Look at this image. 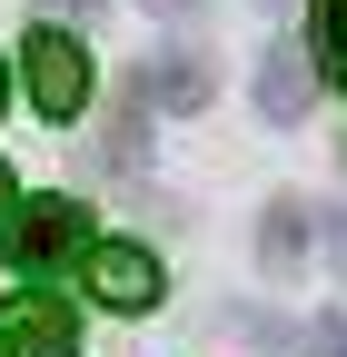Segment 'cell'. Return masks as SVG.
I'll list each match as a JSON object with an SVG mask.
<instances>
[{"label":"cell","instance_id":"obj_1","mask_svg":"<svg viewBox=\"0 0 347 357\" xmlns=\"http://www.w3.org/2000/svg\"><path fill=\"white\" fill-rule=\"evenodd\" d=\"M20 79H30V109L40 119H79V100H90V50H79L70 30H30Z\"/></svg>","mask_w":347,"mask_h":357},{"label":"cell","instance_id":"obj_2","mask_svg":"<svg viewBox=\"0 0 347 357\" xmlns=\"http://www.w3.org/2000/svg\"><path fill=\"white\" fill-rule=\"evenodd\" d=\"M0 248H10L20 268H60V258L90 248V208L79 199H30V208H10V238Z\"/></svg>","mask_w":347,"mask_h":357},{"label":"cell","instance_id":"obj_3","mask_svg":"<svg viewBox=\"0 0 347 357\" xmlns=\"http://www.w3.org/2000/svg\"><path fill=\"white\" fill-rule=\"evenodd\" d=\"M90 298L119 307V318L159 307V258H149V248H129V238H100V248H90Z\"/></svg>","mask_w":347,"mask_h":357},{"label":"cell","instance_id":"obj_4","mask_svg":"<svg viewBox=\"0 0 347 357\" xmlns=\"http://www.w3.org/2000/svg\"><path fill=\"white\" fill-rule=\"evenodd\" d=\"M70 347V307L50 288H20V298H0V357H50Z\"/></svg>","mask_w":347,"mask_h":357},{"label":"cell","instance_id":"obj_5","mask_svg":"<svg viewBox=\"0 0 347 357\" xmlns=\"http://www.w3.org/2000/svg\"><path fill=\"white\" fill-rule=\"evenodd\" d=\"M258 109H268V119H298V109H308V60H298V50H268V60H258Z\"/></svg>","mask_w":347,"mask_h":357},{"label":"cell","instance_id":"obj_6","mask_svg":"<svg viewBox=\"0 0 347 357\" xmlns=\"http://www.w3.org/2000/svg\"><path fill=\"white\" fill-rule=\"evenodd\" d=\"M318 70L347 79V0H318Z\"/></svg>","mask_w":347,"mask_h":357},{"label":"cell","instance_id":"obj_7","mask_svg":"<svg viewBox=\"0 0 347 357\" xmlns=\"http://www.w3.org/2000/svg\"><path fill=\"white\" fill-rule=\"evenodd\" d=\"M159 100H169V109H199V100H208L199 60H169V70H159Z\"/></svg>","mask_w":347,"mask_h":357},{"label":"cell","instance_id":"obj_8","mask_svg":"<svg viewBox=\"0 0 347 357\" xmlns=\"http://www.w3.org/2000/svg\"><path fill=\"white\" fill-rule=\"evenodd\" d=\"M10 208H20V189H10V169H0V238H10Z\"/></svg>","mask_w":347,"mask_h":357},{"label":"cell","instance_id":"obj_9","mask_svg":"<svg viewBox=\"0 0 347 357\" xmlns=\"http://www.w3.org/2000/svg\"><path fill=\"white\" fill-rule=\"evenodd\" d=\"M318 357H347V328H318Z\"/></svg>","mask_w":347,"mask_h":357},{"label":"cell","instance_id":"obj_10","mask_svg":"<svg viewBox=\"0 0 347 357\" xmlns=\"http://www.w3.org/2000/svg\"><path fill=\"white\" fill-rule=\"evenodd\" d=\"M149 10H189V0H149Z\"/></svg>","mask_w":347,"mask_h":357},{"label":"cell","instance_id":"obj_11","mask_svg":"<svg viewBox=\"0 0 347 357\" xmlns=\"http://www.w3.org/2000/svg\"><path fill=\"white\" fill-rule=\"evenodd\" d=\"M0 100H10V70H0Z\"/></svg>","mask_w":347,"mask_h":357},{"label":"cell","instance_id":"obj_12","mask_svg":"<svg viewBox=\"0 0 347 357\" xmlns=\"http://www.w3.org/2000/svg\"><path fill=\"white\" fill-rule=\"evenodd\" d=\"M50 357H70V347H50Z\"/></svg>","mask_w":347,"mask_h":357}]
</instances>
